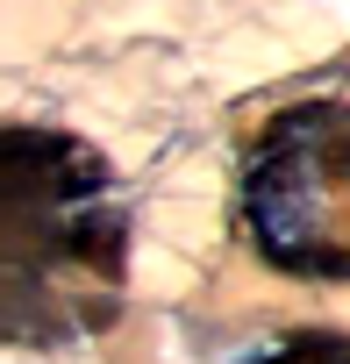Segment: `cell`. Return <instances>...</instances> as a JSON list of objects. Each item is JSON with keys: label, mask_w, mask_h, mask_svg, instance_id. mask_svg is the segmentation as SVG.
I'll return each instance as SVG.
<instances>
[{"label": "cell", "mask_w": 350, "mask_h": 364, "mask_svg": "<svg viewBox=\"0 0 350 364\" xmlns=\"http://www.w3.org/2000/svg\"><path fill=\"white\" fill-rule=\"evenodd\" d=\"M8 208V343H72L115 321L129 272V208L107 164L58 129L0 136Z\"/></svg>", "instance_id": "1"}, {"label": "cell", "mask_w": 350, "mask_h": 364, "mask_svg": "<svg viewBox=\"0 0 350 364\" xmlns=\"http://www.w3.org/2000/svg\"><path fill=\"white\" fill-rule=\"evenodd\" d=\"M243 229L293 279H350V100H300L243 157Z\"/></svg>", "instance_id": "2"}, {"label": "cell", "mask_w": 350, "mask_h": 364, "mask_svg": "<svg viewBox=\"0 0 350 364\" xmlns=\"http://www.w3.org/2000/svg\"><path fill=\"white\" fill-rule=\"evenodd\" d=\"M243 364H350V336H293V343H272Z\"/></svg>", "instance_id": "3"}]
</instances>
